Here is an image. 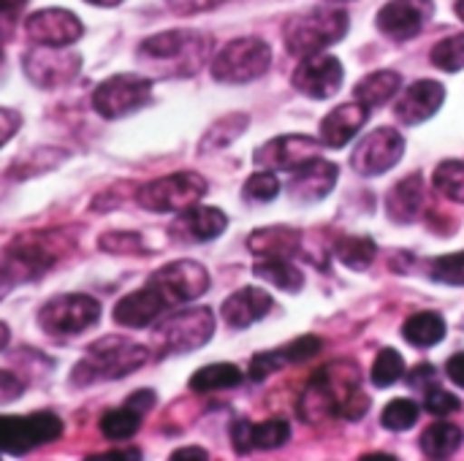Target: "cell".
<instances>
[{"instance_id":"6da1fadb","label":"cell","mask_w":464,"mask_h":461,"mask_svg":"<svg viewBox=\"0 0 464 461\" xmlns=\"http://www.w3.org/2000/svg\"><path fill=\"white\" fill-rule=\"evenodd\" d=\"M370 410V397L362 391V370L353 361H332L321 367L299 399V416L307 424L326 418L359 421Z\"/></svg>"},{"instance_id":"7a4b0ae2","label":"cell","mask_w":464,"mask_h":461,"mask_svg":"<svg viewBox=\"0 0 464 461\" xmlns=\"http://www.w3.org/2000/svg\"><path fill=\"white\" fill-rule=\"evenodd\" d=\"M212 52V38L198 30H163L136 49L139 65L160 79H188L198 73Z\"/></svg>"},{"instance_id":"3957f363","label":"cell","mask_w":464,"mask_h":461,"mask_svg":"<svg viewBox=\"0 0 464 461\" xmlns=\"http://www.w3.org/2000/svg\"><path fill=\"white\" fill-rule=\"evenodd\" d=\"M73 250V239L65 231H27L8 242L3 253V269L14 277V283H30L49 274L68 253Z\"/></svg>"},{"instance_id":"277c9868","label":"cell","mask_w":464,"mask_h":461,"mask_svg":"<svg viewBox=\"0 0 464 461\" xmlns=\"http://www.w3.org/2000/svg\"><path fill=\"white\" fill-rule=\"evenodd\" d=\"M150 361V348L130 342L125 337L95 340L71 372L73 386H92L101 380H122L139 372Z\"/></svg>"},{"instance_id":"5b68a950","label":"cell","mask_w":464,"mask_h":461,"mask_svg":"<svg viewBox=\"0 0 464 461\" xmlns=\"http://www.w3.org/2000/svg\"><path fill=\"white\" fill-rule=\"evenodd\" d=\"M215 334V312L209 307H188L163 312L152 323V356H182L204 348Z\"/></svg>"},{"instance_id":"8992f818","label":"cell","mask_w":464,"mask_h":461,"mask_svg":"<svg viewBox=\"0 0 464 461\" xmlns=\"http://www.w3.org/2000/svg\"><path fill=\"white\" fill-rule=\"evenodd\" d=\"M348 35V14L340 8H313L296 14L283 27L285 49L294 57H310Z\"/></svg>"},{"instance_id":"52a82bcc","label":"cell","mask_w":464,"mask_h":461,"mask_svg":"<svg viewBox=\"0 0 464 461\" xmlns=\"http://www.w3.org/2000/svg\"><path fill=\"white\" fill-rule=\"evenodd\" d=\"M272 65V46L256 35L228 41L212 57V76L220 84H247L261 79Z\"/></svg>"},{"instance_id":"ba28073f","label":"cell","mask_w":464,"mask_h":461,"mask_svg":"<svg viewBox=\"0 0 464 461\" xmlns=\"http://www.w3.org/2000/svg\"><path fill=\"white\" fill-rule=\"evenodd\" d=\"M101 321V302L87 296V293H60L52 296L41 310H38V326L44 334L54 340H71Z\"/></svg>"},{"instance_id":"9c48e42d","label":"cell","mask_w":464,"mask_h":461,"mask_svg":"<svg viewBox=\"0 0 464 461\" xmlns=\"http://www.w3.org/2000/svg\"><path fill=\"white\" fill-rule=\"evenodd\" d=\"M207 179L196 171H177L166 174L160 179H152L139 187L136 201L141 209L155 212V215H169V212H182L193 204H198L207 196Z\"/></svg>"},{"instance_id":"30bf717a","label":"cell","mask_w":464,"mask_h":461,"mask_svg":"<svg viewBox=\"0 0 464 461\" xmlns=\"http://www.w3.org/2000/svg\"><path fill=\"white\" fill-rule=\"evenodd\" d=\"M92 109L103 120H122L152 101V79L139 73H117L92 90Z\"/></svg>"},{"instance_id":"8fae6325","label":"cell","mask_w":464,"mask_h":461,"mask_svg":"<svg viewBox=\"0 0 464 461\" xmlns=\"http://www.w3.org/2000/svg\"><path fill=\"white\" fill-rule=\"evenodd\" d=\"M63 421L44 410L30 416H0V454L22 456L63 437Z\"/></svg>"},{"instance_id":"7c38bea8","label":"cell","mask_w":464,"mask_h":461,"mask_svg":"<svg viewBox=\"0 0 464 461\" xmlns=\"http://www.w3.org/2000/svg\"><path fill=\"white\" fill-rule=\"evenodd\" d=\"M147 285L155 288L158 296L171 310V307H179V304H188V302H196L198 296H204L209 291V272L198 261L179 258V261H171V264L160 266L147 280Z\"/></svg>"},{"instance_id":"4fadbf2b","label":"cell","mask_w":464,"mask_h":461,"mask_svg":"<svg viewBox=\"0 0 464 461\" xmlns=\"http://www.w3.org/2000/svg\"><path fill=\"white\" fill-rule=\"evenodd\" d=\"M22 71L35 87L54 90V87H63V84H68V82H73L79 76L82 54L68 52L65 46H41V43H35L33 49L24 52Z\"/></svg>"},{"instance_id":"5bb4252c","label":"cell","mask_w":464,"mask_h":461,"mask_svg":"<svg viewBox=\"0 0 464 461\" xmlns=\"http://www.w3.org/2000/svg\"><path fill=\"white\" fill-rule=\"evenodd\" d=\"M402 155H405L402 133L397 128H378L356 144L351 155V166L362 177H381L392 171L402 160Z\"/></svg>"},{"instance_id":"9a60e30c","label":"cell","mask_w":464,"mask_h":461,"mask_svg":"<svg viewBox=\"0 0 464 461\" xmlns=\"http://www.w3.org/2000/svg\"><path fill=\"white\" fill-rule=\"evenodd\" d=\"M321 141L304 133H285L277 136L266 144H261L253 152L256 166L266 168V171H296L304 163L321 158Z\"/></svg>"},{"instance_id":"2e32d148","label":"cell","mask_w":464,"mask_h":461,"mask_svg":"<svg viewBox=\"0 0 464 461\" xmlns=\"http://www.w3.org/2000/svg\"><path fill=\"white\" fill-rule=\"evenodd\" d=\"M343 79H345L343 62L334 54H321L318 52V54L302 57V62L296 65V71L291 76V84L307 98L326 101V98H334L343 90Z\"/></svg>"},{"instance_id":"e0dca14e","label":"cell","mask_w":464,"mask_h":461,"mask_svg":"<svg viewBox=\"0 0 464 461\" xmlns=\"http://www.w3.org/2000/svg\"><path fill=\"white\" fill-rule=\"evenodd\" d=\"M24 33L41 46H71L84 35V24L68 8H41L24 19Z\"/></svg>"},{"instance_id":"ac0fdd59","label":"cell","mask_w":464,"mask_h":461,"mask_svg":"<svg viewBox=\"0 0 464 461\" xmlns=\"http://www.w3.org/2000/svg\"><path fill=\"white\" fill-rule=\"evenodd\" d=\"M432 14H435L432 0H389L378 11L375 24L392 41H411L430 24Z\"/></svg>"},{"instance_id":"d6986e66","label":"cell","mask_w":464,"mask_h":461,"mask_svg":"<svg viewBox=\"0 0 464 461\" xmlns=\"http://www.w3.org/2000/svg\"><path fill=\"white\" fill-rule=\"evenodd\" d=\"M228 228V217L218 206H201L193 204L182 212H177L171 223V236L185 245H204L218 239Z\"/></svg>"},{"instance_id":"ffe728a7","label":"cell","mask_w":464,"mask_h":461,"mask_svg":"<svg viewBox=\"0 0 464 461\" xmlns=\"http://www.w3.org/2000/svg\"><path fill=\"white\" fill-rule=\"evenodd\" d=\"M443 103H446V87L435 79H419L400 95L394 114L405 125H421L432 120Z\"/></svg>"},{"instance_id":"44dd1931","label":"cell","mask_w":464,"mask_h":461,"mask_svg":"<svg viewBox=\"0 0 464 461\" xmlns=\"http://www.w3.org/2000/svg\"><path fill=\"white\" fill-rule=\"evenodd\" d=\"M337 179H340V168L324 158H315L294 171L288 182V196L296 204H318L334 190Z\"/></svg>"},{"instance_id":"7402d4cb","label":"cell","mask_w":464,"mask_h":461,"mask_svg":"<svg viewBox=\"0 0 464 461\" xmlns=\"http://www.w3.org/2000/svg\"><path fill=\"white\" fill-rule=\"evenodd\" d=\"M163 312H169V304L158 296L155 288L144 285L128 296H122L114 310H111V318L117 326H125V329H147L152 326Z\"/></svg>"},{"instance_id":"603a6c76","label":"cell","mask_w":464,"mask_h":461,"mask_svg":"<svg viewBox=\"0 0 464 461\" xmlns=\"http://www.w3.org/2000/svg\"><path fill=\"white\" fill-rule=\"evenodd\" d=\"M427 206V185L421 174H411L400 179L389 193H386V215L389 220L400 226H411L424 217Z\"/></svg>"},{"instance_id":"cb8c5ba5","label":"cell","mask_w":464,"mask_h":461,"mask_svg":"<svg viewBox=\"0 0 464 461\" xmlns=\"http://www.w3.org/2000/svg\"><path fill=\"white\" fill-rule=\"evenodd\" d=\"M272 296L264 288L256 285H245L239 291H234L223 304H220V318L226 326L231 329H247L253 323H258L269 310H272Z\"/></svg>"},{"instance_id":"d4e9b609","label":"cell","mask_w":464,"mask_h":461,"mask_svg":"<svg viewBox=\"0 0 464 461\" xmlns=\"http://www.w3.org/2000/svg\"><path fill=\"white\" fill-rule=\"evenodd\" d=\"M288 440H291V427L285 421H264V424L239 421L231 429V443L239 456L250 451H277Z\"/></svg>"},{"instance_id":"484cf974","label":"cell","mask_w":464,"mask_h":461,"mask_svg":"<svg viewBox=\"0 0 464 461\" xmlns=\"http://www.w3.org/2000/svg\"><path fill=\"white\" fill-rule=\"evenodd\" d=\"M367 117H370V109L362 106L359 101L340 103L321 122V144L332 147V149H343L345 144H351L359 136V130L364 128Z\"/></svg>"},{"instance_id":"4316f807","label":"cell","mask_w":464,"mask_h":461,"mask_svg":"<svg viewBox=\"0 0 464 461\" xmlns=\"http://www.w3.org/2000/svg\"><path fill=\"white\" fill-rule=\"evenodd\" d=\"M321 353V340L318 337H299L277 351H266V353H258L253 361H250V380L261 383L266 380L272 372L288 367V364H302V361H310L313 356Z\"/></svg>"},{"instance_id":"83f0119b","label":"cell","mask_w":464,"mask_h":461,"mask_svg":"<svg viewBox=\"0 0 464 461\" xmlns=\"http://www.w3.org/2000/svg\"><path fill=\"white\" fill-rule=\"evenodd\" d=\"M247 247L256 258H294L302 247V234L288 226H269L253 231Z\"/></svg>"},{"instance_id":"f1b7e54d","label":"cell","mask_w":464,"mask_h":461,"mask_svg":"<svg viewBox=\"0 0 464 461\" xmlns=\"http://www.w3.org/2000/svg\"><path fill=\"white\" fill-rule=\"evenodd\" d=\"M402 90V76L397 71H372L367 73L356 87H353V95L362 106L367 109H378V106H386L397 92Z\"/></svg>"},{"instance_id":"f546056e","label":"cell","mask_w":464,"mask_h":461,"mask_svg":"<svg viewBox=\"0 0 464 461\" xmlns=\"http://www.w3.org/2000/svg\"><path fill=\"white\" fill-rule=\"evenodd\" d=\"M462 440V427L449 424V421H438V424L424 429L419 443H421V454L424 456H430V459H449V456H454L459 451Z\"/></svg>"},{"instance_id":"4dcf8cb0","label":"cell","mask_w":464,"mask_h":461,"mask_svg":"<svg viewBox=\"0 0 464 461\" xmlns=\"http://www.w3.org/2000/svg\"><path fill=\"white\" fill-rule=\"evenodd\" d=\"M253 272L256 277H261L264 283H272L275 288L285 293H299L304 288V274L302 269L291 264V258H261L253 266Z\"/></svg>"},{"instance_id":"1f68e13d","label":"cell","mask_w":464,"mask_h":461,"mask_svg":"<svg viewBox=\"0 0 464 461\" xmlns=\"http://www.w3.org/2000/svg\"><path fill=\"white\" fill-rule=\"evenodd\" d=\"M242 378L245 375L237 364H207L190 375V389L196 394H215V391L237 389Z\"/></svg>"},{"instance_id":"d6a6232c","label":"cell","mask_w":464,"mask_h":461,"mask_svg":"<svg viewBox=\"0 0 464 461\" xmlns=\"http://www.w3.org/2000/svg\"><path fill=\"white\" fill-rule=\"evenodd\" d=\"M402 337L413 348H435L446 337V321L438 312H416L405 321Z\"/></svg>"},{"instance_id":"836d02e7","label":"cell","mask_w":464,"mask_h":461,"mask_svg":"<svg viewBox=\"0 0 464 461\" xmlns=\"http://www.w3.org/2000/svg\"><path fill=\"white\" fill-rule=\"evenodd\" d=\"M250 125V117L245 111H234V114H226L220 117L201 139V152H212V149H223L228 144H234Z\"/></svg>"},{"instance_id":"e575fe53","label":"cell","mask_w":464,"mask_h":461,"mask_svg":"<svg viewBox=\"0 0 464 461\" xmlns=\"http://www.w3.org/2000/svg\"><path fill=\"white\" fill-rule=\"evenodd\" d=\"M141 421H144L141 413H136L130 405H122V408H114V410L103 413L98 427H101V435H103L106 440L122 443V440H130V437L139 432Z\"/></svg>"},{"instance_id":"d590c367","label":"cell","mask_w":464,"mask_h":461,"mask_svg":"<svg viewBox=\"0 0 464 461\" xmlns=\"http://www.w3.org/2000/svg\"><path fill=\"white\" fill-rule=\"evenodd\" d=\"M375 253L378 247L370 236H345L334 247V258L353 272H364L375 261Z\"/></svg>"},{"instance_id":"8d00e7d4","label":"cell","mask_w":464,"mask_h":461,"mask_svg":"<svg viewBox=\"0 0 464 461\" xmlns=\"http://www.w3.org/2000/svg\"><path fill=\"white\" fill-rule=\"evenodd\" d=\"M432 182L443 198L454 204H464V160H443L435 168Z\"/></svg>"},{"instance_id":"74e56055","label":"cell","mask_w":464,"mask_h":461,"mask_svg":"<svg viewBox=\"0 0 464 461\" xmlns=\"http://www.w3.org/2000/svg\"><path fill=\"white\" fill-rule=\"evenodd\" d=\"M419 416H421V408L413 399H392L381 413V424L389 432H408L419 424Z\"/></svg>"},{"instance_id":"f35d334b","label":"cell","mask_w":464,"mask_h":461,"mask_svg":"<svg viewBox=\"0 0 464 461\" xmlns=\"http://www.w3.org/2000/svg\"><path fill=\"white\" fill-rule=\"evenodd\" d=\"M432 65L446 71V73H457L464 68V33L449 35L443 41H438L430 52Z\"/></svg>"},{"instance_id":"ab89813d","label":"cell","mask_w":464,"mask_h":461,"mask_svg":"<svg viewBox=\"0 0 464 461\" xmlns=\"http://www.w3.org/2000/svg\"><path fill=\"white\" fill-rule=\"evenodd\" d=\"M405 375V359L400 356V351L394 348H383L372 364V383L378 389H389L394 386L400 378Z\"/></svg>"},{"instance_id":"60d3db41","label":"cell","mask_w":464,"mask_h":461,"mask_svg":"<svg viewBox=\"0 0 464 461\" xmlns=\"http://www.w3.org/2000/svg\"><path fill=\"white\" fill-rule=\"evenodd\" d=\"M98 247L111 255H144L147 245L139 231H109L98 239Z\"/></svg>"},{"instance_id":"b9f144b4","label":"cell","mask_w":464,"mask_h":461,"mask_svg":"<svg viewBox=\"0 0 464 461\" xmlns=\"http://www.w3.org/2000/svg\"><path fill=\"white\" fill-rule=\"evenodd\" d=\"M242 196H245L247 201H253V204H269V201H275V198L280 196V182H277V177H275L272 171L261 168V171H256V174L245 182Z\"/></svg>"},{"instance_id":"7bdbcfd3","label":"cell","mask_w":464,"mask_h":461,"mask_svg":"<svg viewBox=\"0 0 464 461\" xmlns=\"http://www.w3.org/2000/svg\"><path fill=\"white\" fill-rule=\"evenodd\" d=\"M430 274H432L435 283L464 288V250L462 253H451V255L435 258L432 266H430Z\"/></svg>"},{"instance_id":"ee69618b","label":"cell","mask_w":464,"mask_h":461,"mask_svg":"<svg viewBox=\"0 0 464 461\" xmlns=\"http://www.w3.org/2000/svg\"><path fill=\"white\" fill-rule=\"evenodd\" d=\"M424 410L432 413V416H451V413H459V410H462V402H459L454 394H449V391H443V389H435V391L427 394Z\"/></svg>"},{"instance_id":"f6af8a7d","label":"cell","mask_w":464,"mask_h":461,"mask_svg":"<svg viewBox=\"0 0 464 461\" xmlns=\"http://www.w3.org/2000/svg\"><path fill=\"white\" fill-rule=\"evenodd\" d=\"M223 0H166V5L179 14V16H193V14H204V11H212L218 8Z\"/></svg>"},{"instance_id":"bcb514c9","label":"cell","mask_w":464,"mask_h":461,"mask_svg":"<svg viewBox=\"0 0 464 461\" xmlns=\"http://www.w3.org/2000/svg\"><path fill=\"white\" fill-rule=\"evenodd\" d=\"M22 128V114L16 109L0 106V147H5Z\"/></svg>"},{"instance_id":"7dc6e473","label":"cell","mask_w":464,"mask_h":461,"mask_svg":"<svg viewBox=\"0 0 464 461\" xmlns=\"http://www.w3.org/2000/svg\"><path fill=\"white\" fill-rule=\"evenodd\" d=\"M22 394H24V383H22L14 372L0 370V405L16 402Z\"/></svg>"},{"instance_id":"c3c4849f","label":"cell","mask_w":464,"mask_h":461,"mask_svg":"<svg viewBox=\"0 0 464 461\" xmlns=\"http://www.w3.org/2000/svg\"><path fill=\"white\" fill-rule=\"evenodd\" d=\"M125 405H130L136 413H141L144 418L155 410V405H158V394L155 391H150V389H141V391H133L128 399H125Z\"/></svg>"},{"instance_id":"681fc988","label":"cell","mask_w":464,"mask_h":461,"mask_svg":"<svg viewBox=\"0 0 464 461\" xmlns=\"http://www.w3.org/2000/svg\"><path fill=\"white\" fill-rule=\"evenodd\" d=\"M446 372L451 378V383H457L459 389H464V353H454L446 364Z\"/></svg>"},{"instance_id":"f907efd6","label":"cell","mask_w":464,"mask_h":461,"mask_svg":"<svg viewBox=\"0 0 464 461\" xmlns=\"http://www.w3.org/2000/svg\"><path fill=\"white\" fill-rule=\"evenodd\" d=\"M171 459H209V454H207L204 448L190 446V448H179V451H174V454H171Z\"/></svg>"},{"instance_id":"816d5d0a","label":"cell","mask_w":464,"mask_h":461,"mask_svg":"<svg viewBox=\"0 0 464 461\" xmlns=\"http://www.w3.org/2000/svg\"><path fill=\"white\" fill-rule=\"evenodd\" d=\"M90 459H141V451H130V448H125V451H106V454H101V456H90Z\"/></svg>"},{"instance_id":"f5cc1de1","label":"cell","mask_w":464,"mask_h":461,"mask_svg":"<svg viewBox=\"0 0 464 461\" xmlns=\"http://www.w3.org/2000/svg\"><path fill=\"white\" fill-rule=\"evenodd\" d=\"M14 33V14H0V46L11 38Z\"/></svg>"},{"instance_id":"db71d44e","label":"cell","mask_w":464,"mask_h":461,"mask_svg":"<svg viewBox=\"0 0 464 461\" xmlns=\"http://www.w3.org/2000/svg\"><path fill=\"white\" fill-rule=\"evenodd\" d=\"M14 288H16L14 277H11V274H8V272H5V269L0 266V302H3V299H5V296H8V293L14 291Z\"/></svg>"},{"instance_id":"11a10c76","label":"cell","mask_w":464,"mask_h":461,"mask_svg":"<svg viewBox=\"0 0 464 461\" xmlns=\"http://www.w3.org/2000/svg\"><path fill=\"white\" fill-rule=\"evenodd\" d=\"M27 0H0V14H14L19 5H24Z\"/></svg>"},{"instance_id":"9f6ffc18","label":"cell","mask_w":464,"mask_h":461,"mask_svg":"<svg viewBox=\"0 0 464 461\" xmlns=\"http://www.w3.org/2000/svg\"><path fill=\"white\" fill-rule=\"evenodd\" d=\"M84 3H90V5H101V8H114V5H120V3H125V0H84Z\"/></svg>"},{"instance_id":"6f0895ef","label":"cell","mask_w":464,"mask_h":461,"mask_svg":"<svg viewBox=\"0 0 464 461\" xmlns=\"http://www.w3.org/2000/svg\"><path fill=\"white\" fill-rule=\"evenodd\" d=\"M8 340H11V331H8V326H5V323H0V351L8 345Z\"/></svg>"},{"instance_id":"680465c9","label":"cell","mask_w":464,"mask_h":461,"mask_svg":"<svg viewBox=\"0 0 464 461\" xmlns=\"http://www.w3.org/2000/svg\"><path fill=\"white\" fill-rule=\"evenodd\" d=\"M454 11H457V16L464 22V0H457V5H454Z\"/></svg>"},{"instance_id":"91938a15","label":"cell","mask_w":464,"mask_h":461,"mask_svg":"<svg viewBox=\"0 0 464 461\" xmlns=\"http://www.w3.org/2000/svg\"><path fill=\"white\" fill-rule=\"evenodd\" d=\"M364 459H397V456H389V454H367Z\"/></svg>"},{"instance_id":"94428289","label":"cell","mask_w":464,"mask_h":461,"mask_svg":"<svg viewBox=\"0 0 464 461\" xmlns=\"http://www.w3.org/2000/svg\"><path fill=\"white\" fill-rule=\"evenodd\" d=\"M334 3H345V0H334Z\"/></svg>"}]
</instances>
